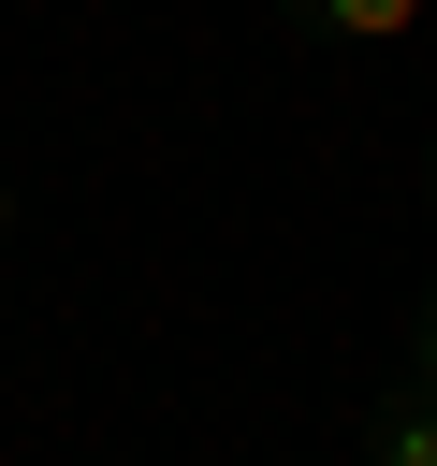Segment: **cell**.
<instances>
[{
  "label": "cell",
  "instance_id": "277c9868",
  "mask_svg": "<svg viewBox=\"0 0 437 466\" xmlns=\"http://www.w3.org/2000/svg\"><path fill=\"white\" fill-rule=\"evenodd\" d=\"M0 233H15V189H0Z\"/></svg>",
  "mask_w": 437,
  "mask_h": 466
},
{
  "label": "cell",
  "instance_id": "3957f363",
  "mask_svg": "<svg viewBox=\"0 0 437 466\" xmlns=\"http://www.w3.org/2000/svg\"><path fill=\"white\" fill-rule=\"evenodd\" d=\"M408 379H437V262H422V291H408Z\"/></svg>",
  "mask_w": 437,
  "mask_h": 466
},
{
  "label": "cell",
  "instance_id": "7a4b0ae2",
  "mask_svg": "<svg viewBox=\"0 0 437 466\" xmlns=\"http://www.w3.org/2000/svg\"><path fill=\"white\" fill-rule=\"evenodd\" d=\"M291 15V44H408L422 29V0H277Z\"/></svg>",
  "mask_w": 437,
  "mask_h": 466
},
{
  "label": "cell",
  "instance_id": "6da1fadb",
  "mask_svg": "<svg viewBox=\"0 0 437 466\" xmlns=\"http://www.w3.org/2000/svg\"><path fill=\"white\" fill-rule=\"evenodd\" d=\"M364 466H437V379H393L364 408Z\"/></svg>",
  "mask_w": 437,
  "mask_h": 466
}]
</instances>
